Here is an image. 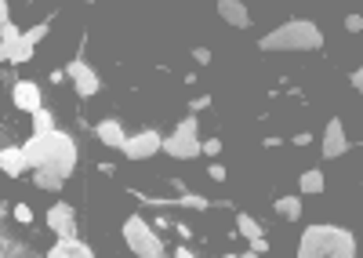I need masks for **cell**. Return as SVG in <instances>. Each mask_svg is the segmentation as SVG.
<instances>
[{"label": "cell", "mask_w": 363, "mask_h": 258, "mask_svg": "<svg viewBox=\"0 0 363 258\" xmlns=\"http://www.w3.org/2000/svg\"><path fill=\"white\" fill-rule=\"evenodd\" d=\"M22 41V33L15 30V22H11V11H8V0H0V58L11 62L15 55V44Z\"/></svg>", "instance_id": "obj_9"}, {"label": "cell", "mask_w": 363, "mask_h": 258, "mask_svg": "<svg viewBox=\"0 0 363 258\" xmlns=\"http://www.w3.org/2000/svg\"><path fill=\"white\" fill-rule=\"evenodd\" d=\"M236 229H240L248 240L262 237V222H258V218H251V215H236Z\"/></svg>", "instance_id": "obj_20"}, {"label": "cell", "mask_w": 363, "mask_h": 258, "mask_svg": "<svg viewBox=\"0 0 363 258\" xmlns=\"http://www.w3.org/2000/svg\"><path fill=\"white\" fill-rule=\"evenodd\" d=\"M47 229L51 233H58V237H76V211H73V204H55V208L47 211Z\"/></svg>", "instance_id": "obj_8"}, {"label": "cell", "mask_w": 363, "mask_h": 258, "mask_svg": "<svg viewBox=\"0 0 363 258\" xmlns=\"http://www.w3.org/2000/svg\"><path fill=\"white\" fill-rule=\"evenodd\" d=\"M182 208H192V211H207V208H211V200H207V197H200V193H182Z\"/></svg>", "instance_id": "obj_21"}, {"label": "cell", "mask_w": 363, "mask_h": 258, "mask_svg": "<svg viewBox=\"0 0 363 258\" xmlns=\"http://www.w3.org/2000/svg\"><path fill=\"white\" fill-rule=\"evenodd\" d=\"M265 251H269V244H265L262 237H254V240H251V248H248V255H251V258H254V255H265Z\"/></svg>", "instance_id": "obj_23"}, {"label": "cell", "mask_w": 363, "mask_h": 258, "mask_svg": "<svg viewBox=\"0 0 363 258\" xmlns=\"http://www.w3.org/2000/svg\"><path fill=\"white\" fill-rule=\"evenodd\" d=\"M302 258H353L356 255V240L349 229L342 226H309L298 244Z\"/></svg>", "instance_id": "obj_2"}, {"label": "cell", "mask_w": 363, "mask_h": 258, "mask_svg": "<svg viewBox=\"0 0 363 258\" xmlns=\"http://www.w3.org/2000/svg\"><path fill=\"white\" fill-rule=\"evenodd\" d=\"M207 175H211L214 182H226V167L222 164H211V171H207Z\"/></svg>", "instance_id": "obj_27"}, {"label": "cell", "mask_w": 363, "mask_h": 258, "mask_svg": "<svg viewBox=\"0 0 363 258\" xmlns=\"http://www.w3.org/2000/svg\"><path fill=\"white\" fill-rule=\"evenodd\" d=\"M15 218L19 222H33V211L25 208V204H15Z\"/></svg>", "instance_id": "obj_25"}, {"label": "cell", "mask_w": 363, "mask_h": 258, "mask_svg": "<svg viewBox=\"0 0 363 258\" xmlns=\"http://www.w3.org/2000/svg\"><path fill=\"white\" fill-rule=\"evenodd\" d=\"M349 149V138H345V127H342V120L334 117L331 124H327V131H323V160H334V157H342V153Z\"/></svg>", "instance_id": "obj_10"}, {"label": "cell", "mask_w": 363, "mask_h": 258, "mask_svg": "<svg viewBox=\"0 0 363 258\" xmlns=\"http://www.w3.org/2000/svg\"><path fill=\"white\" fill-rule=\"evenodd\" d=\"M302 193H323V175L320 171H305L302 175Z\"/></svg>", "instance_id": "obj_22"}, {"label": "cell", "mask_w": 363, "mask_h": 258, "mask_svg": "<svg viewBox=\"0 0 363 258\" xmlns=\"http://www.w3.org/2000/svg\"><path fill=\"white\" fill-rule=\"evenodd\" d=\"M47 131H55V117H51V113L41 106L33 113V135H47Z\"/></svg>", "instance_id": "obj_19"}, {"label": "cell", "mask_w": 363, "mask_h": 258, "mask_svg": "<svg viewBox=\"0 0 363 258\" xmlns=\"http://www.w3.org/2000/svg\"><path fill=\"white\" fill-rule=\"evenodd\" d=\"M160 149H164L160 131H138V135L127 138V146L120 153H124L127 160H146V157H153V153H160Z\"/></svg>", "instance_id": "obj_7"}, {"label": "cell", "mask_w": 363, "mask_h": 258, "mask_svg": "<svg viewBox=\"0 0 363 258\" xmlns=\"http://www.w3.org/2000/svg\"><path fill=\"white\" fill-rule=\"evenodd\" d=\"M345 30H349V33H360V30H363V19H360V15H349V19H345Z\"/></svg>", "instance_id": "obj_26"}, {"label": "cell", "mask_w": 363, "mask_h": 258, "mask_svg": "<svg viewBox=\"0 0 363 258\" xmlns=\"http://www.w3.org/2000/svg\"><path fill=\"white\" fill-rule=\"evenodd\" d=\"M95 135L102 138V146H109V149H124V146H127V135H124L120 120H102V124L95 127Z\"/></svg>", "instance_id": "obj_15"}, {"label": "cell", "mask_w": 363, "mask_h": 258, "mask_svg": "<svg viewBox=\"0 0 363 258\" xmlns=\"http://www.w3.org/2000/svg\"><path fill=\"white\" fill-rule=\"evenodd\" d=\"M44 36H47V22L33 25V30H25V33H22V41L15 44V55H11V66H19V62H30V58H33V47H36V41H44Z\"/></svg>", "instance_id": "obj_12"}, {"label": "cell", "mask_w": 363, "mask_h": 258, "mask_svg": "<svg viewBox=\"0 0 363 258\" xmlns=\"http://www.w3.org/2000/svg\"><path fill=\"white\" fill-rule=\"evenodd\" d=\"M207 106H211V98H207V95H200V98H192V113H197V109H207Z\"/></svg>", "instance_id": "obj_29"}, {"label": "cell", "mask_w": 363, "mask_h": 258, "mask_svg": "<svg viewBox=\"0 0 363 258\" xmlns=\"http://www.w3.org/2000/svg\"><path fill=\"white\" fill-rule=\"evenodd\" d=\"M47 255L51 258H91V248H87V244H80L76 237H58V244Z\"/></svg>", "instance_id": "obj_16"}, {"label": "cell", "mask_w": 363, "mask_h": 258, "mask_svg": "<svg viewBox=\"0 0 363 258\" xmlns=\"http://www.w3.org/2000/svg\"><path fill=\"white\" fill-rule=\"evenodd\" d=\"M353 87L363 95V69H356V73H353Z\"/></svg>", "instance_id": "obj_30"}, {"label": "cell", "mask_w": 363, "mask_h": 258, "mask_svg": "<svg viewBox=\"0 0 363 258\" xmlns=\"http://www.w3.org/2000/svg\"><path fill=\"white\" fill-rule=\"evenodd\" d=\"M204 153H207V157H218V153H222V142H218V138H207V142H204Z\"/></svg>", "instance_id": "obj_24"}, {"label": "cell", "mask_w": 363, "mask_h": 258, "mask_svg": "<svg viewBox=\"0 0 363 258\" xmlns=\"http://www.w3.org/2000/svg\"><path fill=\"white\" fill-rule=\"evenodd\" d=\"M197 127H200L197 117H186V120H182V124L175 127V135L164 138V153H167V157H175V160H192V157H200V153H204V142L197 138Z\"/></svg>", "instance_id": "obj_4"}, {"label": "cell", "mask_w": 363, "mask_h": 258, "mask_svg": "<svg viewBox=\"0 0 363 258\" xmlns=\"http://www.w3.org/2000/svg\"><path fill=\"white\" fill-rule=\"evenodd\" d=\"M360 146H363V142H360Z\"/></svg>", "instance_id": "obj_32"}, {"label": "cell", "mask_w": 363, "mask_h": 258, "mask_svg": "<svg viewBox=\"0 0 363 258\" xmlns=\"http://www.w3.org/2000/svg\"><path fill=\"white\" fill-rule=\"evenodd\" d=\"M66 76H69V80H73V87H76V95H80V98H91V95H95V92H98V87H102V80H98V73H95V69H91V66H87V62H84L80 55H76V58L69 62V69H66Z\"/></svg>", "instance_id": "obj_6"}, {"label": "cell", "mask_w": 363, "mask_h": 258, "mask_svg": "<svg viewBox=\"0 0 363 258\" xmlns=\"http://www.w3.org/2000/svg\"><path fill=\"white\" fill-rule=\"evenodd\" d=\"M124 240H127V248H131L138 258H160L164 255L160 237L153 233L149 222H146V218H138V215H131L124 222Z\"/></svg>", "instance_id": "obj_5"}, {"label": "cell", "mask_w": 363, "mask_h": 258, "mask_svg": "<svg viewBox=\"0 0 363 258\" xmlns=\"http://www.w3.org/2000/svg\"><path fill=\"white\" fill-rule=\"evenodd\" d=\"M192 58H197L200 66H207V62H211V51H207V47H197V51H192Z\"/></svg>", "instance_id": "obj_28"}, {"label": "cell", "mask_w": 363, "mask_h": 258, "mask_svg": "<svg viewBox=\"0 0 363 258\" xmlns=\"http://www.w3.org/2000/svg\"><path fill=\"white\" fill-rule=\"evenodd\" d=\"M218 15H222L229 25H236V30H248L251 25V15H248V8H243L240 0H218Z\"/></svg>", "instance_id": "obj_13"}, {"label": "cell", "mask_w": 363, "mask_h": 258, "mask_svg": "<svg viewBox=\"0 0 363 258\" xmlns=\"http://www.w3.org/2000/svg\"><path fill=\"white\" fill-rule=\"evenodd\" d=\"M262 51H320L323 47V33L316 22L309 19H291L283 22L280 30L265 33L262 41H258Z\"/></svg>", "instance_id": "obj_3"}, {"label": "cell", "mask_w": 363, "mask_h": 258, "mask_svg": "<svg viewBox=\"0 0 363 258\" xmlns=\"http://www.w3.org/2000/svg\"><path fill=\"white\" fill-rule=\"evenodd\" d=\"M22 149H25V160H30L33 171H36V167H51L55 175L69 178L73 167H76V142L69 135H62V131L33 135Z\"/></svg>", "instance_id": "obj_1"}, {"label": "cell", "mask_w": 363, "mask_h": 258, "mask_svg": "<svg viewBox=\"0 0 363 258\" xmlns=\"http://www.w3.org/2000/svg\"><path fill=\"white\" fill-rule=\"evenodd\" d=\"M33 186H36V189H47V193H58L62 186H66V178H62V175H55L51 167H36Z\"/></svg>", "instance_id": "obj_17"}, {"label": "cell", "mask_w": 363, "mask_h": 258, "mask_svg": "<svg viewBox=\"0 0 363 258\" xmlns=\"http://www.w3.org/2000/svg\"><path fill=\"white\" fill-rule=\"evenodd\" d=\"M0 167H4V175H22L25 167H30V160H25V149L22 146H4L0 149Z\"/></svg>", "instance_id": "obj_14"}, {"label": "cell", "mask_w": 363, "mask_h": 258, "mask_svg": "<svg viewBox=\"0 0 363 258\" xmlns=\"http://www.w3.org/2000/svg\"><path fill=\"white\" fill-rule=\"evenodd\" d=\"M11 102H15L19 109H25V113H36L41 109V87H36L33 80H15V87H11Z\"/></svg>", "instance_id": "obj_11"}, {"label": "cell", "mask_w": 363, "mask_h": 258, "mask_svg": "<svg viewBox=\"0 0 363 258\" xmlns=\"http://www.w3.org/2000/svg\"><path fill=\"white\" fill-rule=\"evenodd\" d=\"M272 208H276V215L287 218V222H298V218H302V200L298 197H280Z\"/></svg>", "instance_id": "obj_18"}, {"label": "cell", "mask_w": 363, "mask_h": 258, "mask_svg": "<svg viewBox=\"0 0 363 258\" xmlns=\"http://www.w3.org/2000/svg\"><path fill=\"white\" fill-rule=\"evenodd\" d=\"M84 4H95V0H84Z\"/></svg>", "instance_id": "obj_31"}]
</instances>
